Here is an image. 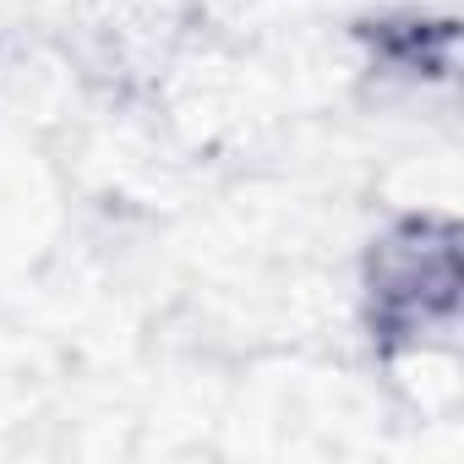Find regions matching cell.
Here are the masks:
<instances>
[{
	"instance_id": "obj_1",
	"label": "cell",
	"mask_w": 464,
	"mask_h": 464,
	"mask_svg": "<svg viewBox=\"0 0 464 464\" xmlns=\"http://www.w3.org/2000/svg\"><path fill=\"white\" fill-rule=\"evenodd\" d=\"M459 295V252L453 229L437 224H410L404 241L382 252L377 268V317L388 334H426L453 312Z\"/></svg>"
}]
</instances>
